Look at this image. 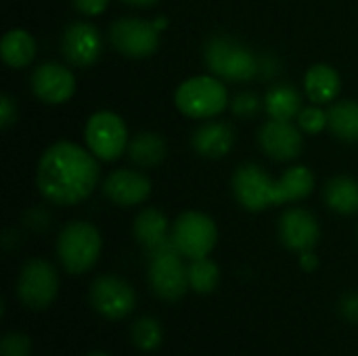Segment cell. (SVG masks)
<instances>
[{
  "instance_id": "1f68e13d",
  "label": "cell",
  "mask_w": 358,
  "mask_h": 356,
  "mask_svg": "<svg viewBox=\"0 0 358 356\" xmlns=\"http://www.w3.org/2000/svg\"><path fill=\"white\" fill-rule=\"evenodd\" d=\"M340 311H342V317H344L346 321L358 323V292L346 294V296L342 298Z\"/></svg>"
},
{
  "instance_id": "4fadbf2b",
  "label": "cell",
  "mask_w": 358,
  "mask_h": 356,
  "mask_svg": "<svg viewBox=\"0 0 358 356\" xmlns=\"http://www.w3.org/2000/svg\"><path fill=\"white\" fill-rule=\"evenodd\" d=\"M258 141L262 151L277 162L296 159L304 145L302 132L292 122H281V120H268L266 124H262L258 132Z\"/></svg>"
},
{
  "instance_id": "4316f807",
  "label": "cell",
  "mask_w": 358,
  "mask_h": 356,
  "mask_svg": "<svg viewBox=\"0 0 358 356\" xmlns=\"http://www.w3.org/2000/svg\"><path fill=\"white\" fill-rule=\"evenodd\" d=\"M132 342H134L136 348H141L145 353H151V350L159 348V344L164 342V329L151 317L138 319L134 323V327H132Z\"/></svg>"
},
{
  "instance_id": "8992f818",
  "label": "cell",
  "mask_w": 358,
  "mask_h": 356,
  "mask_svg": "<svg viewBox=\"0 0 358 356\" xmlns=\"http://www.w3.org/2000/svg\"><path fill=\"white\" fill-rule=\"evenodd\" d=\"M59 292V277L50 262L42 258L27 260L19 273L17 294L27 308L42 311L50 306Z\"/></svg>"
},
{
  "instance_id": "74e56055",
  "label": "cell",
  "mask_w": 358,
  "mask_h": 356,
  "mask_svg": "<svg viewBox=\"0 0 358 356\" xmlns=\"http://www.w3.org/2000/svg\"><path fill=\"white\" fill-rule=\"evenodd\" d=\"M88 356H109V355H105V353H92V355H88Z\"/></svg>"
},
{
  "instance_id": "836d02e7",
  "label": "cell",
  "mask_w": 358,
  "mask_h": 356,
  "mask_svg": "<svg viewBox=\"0 0 358 356\" xmlns=\"http://www.w3.org/2000/svg\"><path fill=\"white\" fill-rule=\"evenodd\" d=\"M277 71H279V65H277L275 57H271V55L258 57V76H262V78H273Z\"/></svg>"
},
{
  "instance_id": "cb8c5ba5",
  "label": "cell",
  "mask_w": 358,
  "mask_h": 356,
  "mask_svg": "<svg viewBox=\"0 0 358 356\" xmlns=\"http://www.w3.org/2000/svg\"><path fill=\"white\" fill-rule=\"evenodd\" d=\"M128 155L141 168L157 166L166 157V141L157 132H141L128 145Z\"/></svg>"
},
{
  "instance_id": "f546056e",
  "label": "cell",
  "mask_w": 358,
  "mask_h": 356,
  "mask_svg": "<svg viewBox=\"0 0 358 356\" xmlns=\"http://www.w3.org/2000/svg\"><path fill=\"white\" fill-rule=\"evenodd\" d=\"M233 113L239 118H252L260 111V99L254 92H241L233 99Z\"/></svg>"
},
{
  "instance_id": "5bb4252c",
  "label": "cell",
  "mask_w": 358,
  "mask_h": 356,
  "mask_svg": "<svg viewBox=\"0 0 358 356\" xmlns=\"http://www.w3.org/2000/svg\"><path fill=\"white\" fill-rule=\"evenodd\" d=\"M31 88L40 101L48 105H61L76 92V78L61 63H44L34 71Z\"/></svg>"
},
{
  "instance_id": "83f0119b",
  "label": "cell",
  "mask_w": 358,
  "mask_h": 356,
  "mask_svg": "<svg viewBox=\"0 0 358 356\" xmlns=\"http://www.w3.org/2000/svg\"><path fill=\"white\" fill-rule=\"evenodd\" d=\"M298 124L304 132L308 134H317L323 128H327V111H323L319 105H308L302 107L300 115H298Z\"/></svg>"
},
{
  "instance_id": "30bf717a",
  "label": "cell",
  "mask_w": 358,
  "mask_h": 356,
  "mask_svg": "<svg viewBox=\"0 0 358 356\" xmlns=\"http://www.w3.org/2000/svg\"><path fill=\"white\" fill-rule=\"evenodd\" d=\"M90 302L99 315L105 319L117 321L128 317L136 306V294L134 290L120 277L103 275L94 279L90 287Z\"/></svg>"
},
{
  "instance_id": "484cf974",
  "label": "cell",
  "mask_w": 358,
  "mask_h": 356,
  "mask_svg": "<svg viewBox=\"0 0 358 356\" xmlns=\"http://www.w3.org/2000/svg\"><path fill=\"white\" fill-rule=\"evenodd\" d=\"M220 281V271L218 264L212 262L210 258H197L189 266V285L197 294H210L216 290Z\"/></svg>"
},
{
  "instance_id": "ffe728a7",
  "label": "cell",
  "mask_w": 358,
  "mask_h": 356,
  "mask_svg": "<svg viewBox=\"0 0 358 356\" xmlns=\"http://www.w3.org/2000/svg\"><path fill=\"white\" fill-rule=\"evenodd\" d=\"M264 107L273 120L292 122L302 111V97L294 86L279 84V86L268 90V94L264 99Z\"/></svg>"
},
{
  "instance_id": "52a82bcc",
  "label": "cell",
  "mask_w": 358,
  "mask_h": 356,
  "mask_svg": "<svg viewBox=\"0 0 358 356\" xmlns=\"http://www.w3.org/2000/svg\"><path fill=\"white\" fill-rule=\"evenodd\" d=\"M172 237L182 256L197 260L208 258L218 241V229L208 214L201 212H185L176 218Z\"/></svg>"
},
{
  "instance_id": "ba28073f",
  "label": "cell",
  "mask_w": 358,
  "mask_h": 356,
  "mask_svg": "<svg viewBox=\"0 0 358 356\" xmlns=\"http://www.w3.org/2000/svg\"><path fill=\"white\" fill-rule=\"evenodd\" d=\"M233 191L237 201L250 210L260 212L268 206H279V187L260 166L243 164L233 176Z\"/></svg>"
},
{
  "instance_id": "ac0fdd59",
  "label": "cell",
  "mask_w": 358,
  "mask_h": 356,
  "mask_svg": "<svg viewBox=\"0 0 358 356\" xmlns=\"http://www.w3.org/2000/svg\"><path fill=\"white\" fill-rule=\"evenodd\" d=\"M304 90L315 105L331 103V101H336V97L340 92V76L331 65H325V63L313 65L306 71Z\"/></svg>"
},
{
  "instance_id": "d6a6232c",
  "label": "cell",
  "mask_w": 358,
  "mask_h": 356,
  "mask_svg": "<svg viewBox=\"0 0 358 356\" xmlns=\"http://www.w3.org/2000/svg\"><path fill=\"white\" fill-rule=\"evenodd\" d=\"M107 4H109V0H73L76 10L82 15H88V17L101 15L107 8Z\"/></svg>"
},
{
  "instance_id": "e0dca14e",
  "label": "cell",
  "mask_w": 358,
  "mask_h": 356,
  "mask_svg": "<svg viewBox=\"0 0 358 356\" xmlns=\"http://www.w3.org/2000/svg\"><path fill=\"white\" fill-rule=\"evenodd\" d=\"M235 145V132L227 122H208L193 132V149L210 159L224 157Z\"/></svg>"
},
{
  "instance_id": "8fae6325",
  "label": "cell",
  "mask_w": 358,
  "mask_h": 356,
  "mask_svg": "<svg viewBox=\"0 0 358 356\" xmlns=\"http://www.w3.org/2000/svg\"><path fill=\"white\" fill-rule=\"evenodd\" d=\"M149 281L153 292L168 302L180 300L191 287L189 269H185V264L180 262V254L153 258L149 266Z\"/></svg>"
},
{
  "instance_id": "e575fe53",
  "label": "cell",
  "mask_w": 358,
  "mask_h": 356,
  "mask_svg": "<svg viewBox=\"0 0 358 356\" xmlns=\"http://www.w3.org/2000/svg\"><path fill=\"white\" fill-rule=\"evenodd\" d=\"M300 266L304 269V271H315L317 266H319V258H317V254L313 252V250H308V252H302L300 254Z\"/></svg>"
},
{
  "instance_id": "7a4b0ae2",
  "label": "cell",
  "mask_w": 358,
  "mask_h": 356,
  "mask_svg": "<svg viewBox=\"0 0 358 356\" xmlns=\"http://www.w3.org/2000/svg\"><path fill=\"white\" fill-rule=\"evenodd\" d=\"M103 239L94 225L76 220L69 222L57 241V254L61 264L71 275H82L90 271L101 256Z\"/></svg>"
},
{
  "instance_id": "4dcf8cb0",
  "label": "cell",
  "mask_w": 358,
  "mask_h": 356,
  "mask_svg": "<svg viewBox=\"0 0 358 356\" xmlns=\"http://www.w3.org/2000/svg\"><path fill=\"white\" fill-rule=\"evenodd\" d=\"M15 120H17V105L8 94H2L0 97V126L8 128Z\"/></svg>"
},
{
  "instance_id": "5b68a950",
  "label": "cell",
  "mask_w": 358,
  "mask_h": 356,
  "mask_svg": "<svg viewBox=\"0 0 358 356\" xmlns=\"http://www.w3.org/2000/svg\"><path fill=\"white\" fill-rule=\"evenodd\" d=\"M84 136L90 153H94L103 162L117 159L128 147V128L124 120L113 111L92 113L86 122Z\"/></svg>"
},
{
  "instance_id": "d590c367",
  "label": "cell",
  "mask_w": 358,
  "mask_h": 356,
  "mask_svg": "<svg viewBox=\"0 0 358 356\" xmlns=\"http://www.w3.org/2000/svg\"><path fill=\"white\" fill-rule=\"evenodd\" d=\"M126 4H132V6H153L157 0H122Z\"/></svg>"
},
{
  "instance_id": "7402d4cb",
  "label": "cell",
  "mask_w": 358,
  "mask_h": 356,
  "mask_svg": "<svg viewBox=\"0 0 358 356\" xmlns=\"http://www.w3.org/2000/svg\"><path fill=\"white\" fill-rule=\"evenodd\" d=\"M325 201L338 214L350 216L358 212V183L348 176L331 178L325 187Z\"/></svg>"
},
{
  "instance_id": "f1b7e54d",
  "label": "cell",
  "mask_w": 358,
  "mask_h": 356,
  "mask_svg": "<svg viewBox=\"0 0 358 356\" xmlns=\"http://www.w3.org/2000/svg\"><path fill=\"white\" fill-rule=\"evenodd\" d=\"M0 355L2 356H29L31 355V342L23 334H6L0 344Z\"/></svg>"
},
{
  "instance_id": "603a6c76",
  "label": "cell",
  "mask_w": 358,
  "mask_h": 356,
  "mask_svg": "<svg viewBox=\"0 0 358 356\" xmlns=\"http://www.w3.org/2000/svg\"><path fill=\"white\" fill-rule=\"evenodd\" d=\"M279 206L281 204H289V201H300L304 197H308L315 189V176L308 168L304 166H296L289 168L279 180Z\"/></svg>"
},
{
  "instance_id": "44dd1931",
  "label": "cell",
  "mask_w": 358,
  "mask_h": 356,
  "mask_svg": "<svg viewBox=\"0 0 358 356\" xmlns=\"http://www.w3.org/2000/svg\"><path fill=\"white\" fill-rule=\"evenodd\" d=\"M327 128L346 143H358V103L340 101L327 109Z\"/></svg>"
},
{
  "instance_id": "9a60e30c",
  "label": "cell",
  "mask_w": 358,
  "mask_h": 356,
  "mask_svg": "<svg viewBox=\"0 0 358 356\" xmlns=\"http://www.w3.org/2000/svg\"><path fill=\"white\" fill-rule=\"evenodd\" d=\"M319 235L321 231L317 218L304 208H292L279 220V237L292 252L302 254L313 250L319 241Z\"/></svg>"
},
{
  "instance_id": "7c38bea8",
  "label": "cell",
  "mask_w": 358,
  "mask_h": 356,
  "mask_svg": "<svg viewBox=\"0 0 358 356\" xmlns=\"http://www.w3.org/2000/svg\"><path fill=\"white\" fill-rule=\"evenodd\" d=\"M101 34L94 25L86 21L71 23L61 40V52L63 57L78 67H88L101 57Z\"/></svg>"
},
{
  "instance_id": "d4e9b609",
  "label": "cell",
  "mask_w": 358,
  "mask_h": 356,
  "mask_svg": "<svg viewBox=\"0 0 358 356\" xmlns=\"http://www.w3.org/2000/svg\"><path fill=\"white\" fill-rule=\"evenodd\" d=\"M168 235V218L155 210V208H147L143 210L136 220H134V237L147 248L159 239H164Z\"/></svg>"
},
{
  "instance_id": "d6986e66",
  "label": "cell",
  "mask_w": 358,
  "mask_h": 356,
  "mask_svg": "<svg viewBox=\"0 0 358 356\" xmlns=\"http://www.w3.org/2000/svg\"><path fill=\"white\" fill-rule=\"evenodd\" d=\"M0 55L8 67H25L36 57V40L25 29H10L2 36Z\"/></svg>"
},
{
  "instance_id": "8d00e7d4",
  "label": "cell",
  "mask_w": 358,
  "mask_h": 356,
  "mask_svg": "<svg viewBox=\"0 0 358 356\" xmlns=\"http://www.w3.org/2000/svg\"><path fill=\"white\" fill-rule=\"evenodd\" d=\"M153 23H155V27H157V29L166 27V19H164V17H157V21H153Z\"/></svg>"
},
{
  "instance_id": "3957f363",
  "label": "cell",
  "mask_w": 358,
  "mask_h": 356,
  "mask_svg": "<svg viewBox=\"0 0 358 356\" xmlns=\"http://www.w3.org/2000/svg\"><path fill=\"white\" fill-rule=\"evenodd\" d=\"M206 65L218 78L248 82L258 76V57L231 36H214L206 44Z\"/></svg>"
},
{
  "instance_id": "277c9868",
  "label": "cell",
  "mask_w": 358,
  "mask_h": 356,
  "mask_svg": "<svg viewBox=\"0 0 358 356\" xmlns=\"http://www.w3.org/2000/svg\"><path fill=\"white\" fill-rule=\"evenodd\" d=\"M174 101L180 113L195 118V120H208V118L218 115L227 107L229 92H227V86L218 78L195 76L178 86Z\"/></svg>"
},
{
  "instance_id": "6da1fadb",
  "label": "cell",
  "mask_w": 358,
  "mask_h": 356,
  "mask_svg": "<svg viewBox=\"0 0 358 356\" xmlns=\"http://www.w3.org/2000/svg\"><path fill=\"white\" fill-rule=\"evenodd\" d=\"M94 157V153L69 141H59L48 147L36 172L42 197L55 206L84 201L99 183V164Z\"/></svg>"
},
{
  "instance_id": "2e32d148",
  "label": "cell",
  "mask_w": 358,
  "mask_h": 356,
  "mask_svg": "<svg viewBox=\"0 0 358 356\" xmlns=\"http://www.w3.org/2000/svg\"><path fill=\"white\" fill-rule=\"evenodd\" d=\"M103 191H105L107 199L113 201L115 206L130 208V206L143 204L151 195V180L136 170L122 168V170L111 172L105 178Z\"/></svg>"
},
{
  "instance_id": "9c48e42d",
  "label": "cell",
  "mask_w": 358,
  "mask_h": 356,
  "mask_svg": "<svg viewBox=\"0 0 358 356\" xmlns=\"http://www.w3.org/2000/svg\"><path fill=\"white\" fill-rule=\"evenodd\" d=\"M109 40L117 52L130 59L151 57L159 48V29L155 23L124 17L109 27Z\"/></svg>"
}]
</instances>
